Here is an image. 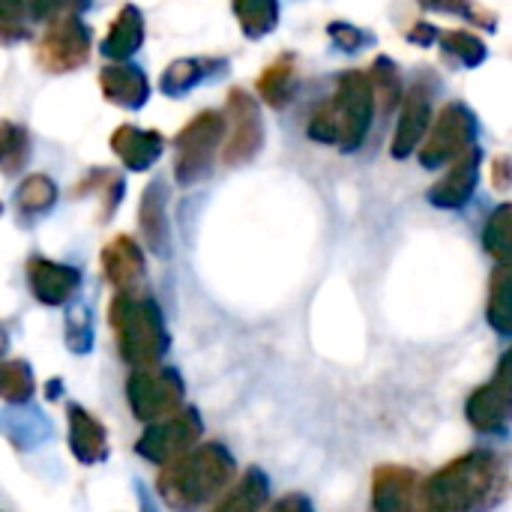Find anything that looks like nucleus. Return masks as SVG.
I'll return each instance as SVG.
<instances>
[{"instance_id": "1", "label": "nucleus", "mask_w": 512, "mask_h": 512, "mask_svg": "<svg viewBox=\"0 0 512 512\" xmlns=\"http://www.w3.org/2000/svg\"><path fill=\"white\" fill-rule=\"evenodd\" d=\"M507 471L498 453L474 450L438 474L420 489L423 512H486L504 498Z\"/></svg>"}, {"instance_id": "2", "label": "nucleus", "mask_w": 512, "mask_h": 512, "mask_svg": "<svg viewBox=\"0 0 512 512\" xmlns=\"http://www.w3.org/2000/svg\"><path fill=\"white\" fill-rule=\"evenodd\" d=\"M237 474L234 456L222 444H201L168 462L159 474V495L177 512H195L222 495Z\"/></svg>"}, {"instance_id": "3", "label": "nucleus", "mask_w": 512, "mask_h": 512, "mask_svg": "<svg viewBox=\"0 0 512 512\" xmlns=\"http://www.w3.org/2000/svg\"><path fill=\"white\" fill-rule=\"evenodd\" d=\"M108 318H111V327L117 336L120 357L132 369L159 366L171 339H168V327L159 312V303L153 297H138L132 291H120L111 300Z\"/></svg>"}, {"instance_id": "4", "label": "nucleus", "mask_w": 512, "mask_h": 512, "mask_svg": "<svg viewBox=\"0 0 512 512\" xmlns=\"http://www.w3.org/2000/svg\"><path fill=\"white\" fill-rule=\"evenodd\" d=\"M333 117H336V132H339V147L342 150H357L369 132L372 114H375V96H372V84L366 78V72L351 69L339 75L336 93L330 99Z\"/></svg>"}, {"instance_id": "5", "label": "nucleus", "mask_w": 512, "mask_h": 512, "mask_svg": "<svg viewBox=\"0 0 512 512\" xmlns=\"http://www.w3.org/2000/svg\"><path fill=\"white\" fill-rule=\"evenodd\" d=\"M183 378L177 369L168 366H150V369H135L126 381V402L132 414L141 423H156L183 405Z\"/></svg>"}, {"instance_id": "6", "label": "nucleus", "mask_w": 512, "mask_h": 512, "mask_svg": "<svg viewBox=\"0 0 512 512\" xmlns=\"http://www.w3.org/2000/svg\"><path fill=\"white\" fill-rule=\"evenodd\" d=\"M222 135H225V120L219 111H204L189 126H183V132L174 141V147H177V156H174L177 183L192 186L210 171L213 156L222 144Z\"/></svg>"}, {"instance_id": "7", "label": "nucleus", "mask_w": 512, "mask_h": 512, "mask_svg": "<svg viewBox=\"0 0 512 512\" xmlns=\"http://www.w3.org/2000/svg\"><path fill=\"white\" fill-rule=\"evenodd\" d=\"M204 435L201 414L195 408H180L156 423H147V432L138 441V456L153 465H168L186 450H192Z\"/></svg>"}, {"instance_id": "8", "label": "nucleus", "mask_w": 512, "mask_h": 512, "mask_svg": "<svg viewBox=\"0 0 512 512\" xmlns=\"http://www.w3.org/2000/svg\"><path fill=\"white\" fill-rule=\"evenodd\" d=\"M474 141H477V117H474V111L465 102H450L435 117L432 135L420 150V162L426 168H444L456 156H462L468 147H474Z\"/></svg>"}, {"instance_id": "9", "label": "nucleus", "mask_w": 512, "mask_h": 512, "mask_svg": "<svg viewBox=\"0 0 512 512\" xmlns=\"http://www.w3.org/2000/svg\"><path fill=\"white\" fill-rule=\"evenodd\" d=\"M222 120H225V135H222L225 165H243L255 159L264 144V120L258 102L246 90H231Z\"/></svg>"}, {"instance_id": "10", "label": "nucleus", "mask_w": 512, "mask_h": 512, "mask_svg": "<svg viewBox=\"0 0 512 512\" xmlns=\"http://www.w3.org/2000/svg\"><path fill=\"white\" fill-rule=\"evenodd\" d=\"M90 51V30L81 24L75 12L54 18L48 33L39 42L36 60L48 72H72L87 60Z\"/></svg>"}, {"instance_id": "11", "label": "nucleus", "mask_w": 512, "mask_h": 512, "mask_svg": "<svg viewBox=\"0 0 512 512\" xmlns=\"http://www.w3.org/2000/svg\"><path fill=\"white\" fill-rule=\"evenodd\" d=\"M510 402H512V387H510V354L501 360L498 366V375L495 381L477 387L465 405V414L471 420V426L477 432H486V435H498V432H507V423H510Z\"/></svg>"}, {"instance_id": "12", "label": "nucleus", "mask_w": 512, "mask_h": 512, "mask_svg": "<svg viewBox=\"0 0 512 512\" xmlns=\"http://www.w3.org/2000/svg\"><path fill=\"white\" fill-rule=\"evenodd\" d=\"M480 147H468L462 156H456L450 162V171L432 186L429 192V201L435 207H444V210H459L471 201L477 183H480Z\"/></svg>"}, {"instance_id": "13", "label": "nucleus", "mask_w": 512, "mask_h": 512, "mask_svg": "<svg viewBox=\"0 0 512 512\" xmlns=\"http://www.w3.org/2000/svg\"><path fill=\"white\" fill-rule=\"evenodd\" d=\"M429 123H432V90L426 84H414L402 96V117H399L390 153L396 159H408L417 150V144L423 141Z\"/></svg>"}, {"instance_id": "14", "label": "nucleus", "mask_w": 512, "mask_h": 512, "mask_svg": "<svg viewBox=\"0 0 512 512\" xmlns=\"http://www.w3.org/2000/svg\"><path fill=\"white\" fill-rule=\"evenodd\" d=\"M27 282L39 303L45 306H63L81 285V270L69 264H57L48 258H30L27 264Z\"/></svg>"}, {"instance_id": "15", "label": "nucleus", "mask_w": 512, "mask_h": 512, "mask_svg": "<svg viewBox=\"0 0 512 512\" xmlns=\"http://www.w3.org/2000/svg\"><path fill=\"white\" fill-rule=\"evenodd\" d=\"M417 474L408 468H378L372 480V512H414Z\"/></svg>"}, {"instance_id": "16", "label": "nucleus", "mask_w": 512, "mask_h": 512, "mask_svg": "<svg viewBox=\"0 0 512 512\" xmlns=\"http://www.w3.org/2000/svg\"><path fill=\"white\" fill-rule=\"evenodd\" d=\"M144 270V255L132 237L120 234L102 249V273L117 291H135V285L144 279Z\"/></svg>"}, {"instance_id": "17", "label": "nucleus", "mask_w": 512, "mask_h": 512, "mask_svg": "<svg viewBox=\"0 0 512 512\" xmlns=\"http://www.w3.org/2000/svg\"><path fill=\"white\" fill-rule=\"evenodd\" d=\"M69 417V447L72 456L84 465H99L108 456V435L102 429V423L87 414L81 405H69L66 411Z\"/></svg>"}, {"instance_id": "18", "label": "nucleus", "mask_w": 512, "mask_h": 512, "mask_svg": "<svg viewBox=\"0 0 512 512\" xmlns=\"http://www.w3.org/2000/svg\"><path fill=\"white\" fill-rule=\"evenodd\" d=\"M99 87H102L105 99L120 105V108H141L147 102V96H150L147 75L132 63L105 66L102 75H99Z\"/></svg>"}, {"instance_id": "19", "label": "nucleus", "mask_w": 512, "mask_h": 512, "mask_svg": "<svg viewBox=\"0 0 512 512\" xmlns=\"http://www.w3.org/2000/svg\"><path fill=\"white\" fill-rule=\"evenodd\" d=\"M111 147L129 171H147L162 156V135L144 132L138 126H120L111 135Z\"/></svg>"}, {"instance_id": "20", "label": "nucleus", "mask_w": 512, "mask_h": 512, "mask_svg": "<svg viewBox=\"0 0 512 512\" xmlns=\"http://www.w3.org/2000/svg\"><path fill=\"white\" fill-rule=\"evenodd\" d=\"M144 42V15L138 6H123L102 42V54L111 60H129Z\"/></svg>"}, {"instance_id": "21", "label": "nucleus", "mask_w": 512, "mask_h": 512, "mask_svg": "<svg viewBox=\"0 0 512 512\" xmlns=\"http://www.w3.org/2000/svg\"><path fill=\"white\" fill-rule=\"evenodd\" d=\"M270 501V480L261 468H249L243 480L216 504L213 512H264Z\"/></svg>"}, {"instance_id": "22", "label": "nucleus", "mask_w": 512, "mask_h": 512, "mask_svg": "<svg viewBox=\"0 0 512 512\" xmlns=\"http://www.w3.org/2000/svg\"><path fill=\"white\" fill-rule=\"evenodd\" d=\"M141 231H144V237H147V243L153 246L156 255H168L171 228H168V216H165V189H162V183H150L144 198H141Z\"/></svg>"}, {"instance_id": "23", "label": "nucleus", "mask_w": 512, "mask_h": 512, "mask_svg": "<svg viewBox=\"0 0 512 512\" xmlns=\"http://www.w3.org/2000/svg\"><path fill=\"white\" fill-rule=\"evenodd\" d=\"M213 69H222L219 60H198V57H186V60H177L165 69L162 81H159V90L168 93V96H180L192 87H198Z\"/></svg>"}, {"instance_id": "24", "label": "nucleus", "mask_w": 512, "mask_h": 512, "mask_svg": "<svg viewBox=\"0 0 512 512\" xmlns=\"http://www.w3.org/2000/svg\"><path fill=\"white\" fill-rule=\"evenodd\" d=\"M237 21L249 39L267 36L279 21V0H234Z\"/></svg>"}, {"instance_id": "25", "label": "nucleus", "mask_w": 512, "mask_h": 512, "mask_svg": "<svg viewBox=\"0 0 512 512\" xmlns=\"http://www.w3.org/2000/svg\"><path fill=\"white\" fill-rule=\"evenodd\" d=\"M489 324L501 333H512V270L510 264H501L495 279H492V294H489Z\"/></svg>"}, {"instance_id": "26", "label": "nucleus", "mask_w": 512, "mask_h": 512, "mask_svg": "<svg viewBox=\"0 0 512 512\" xmlns=\"http://www.w3.org/2000/svg\"><path fill=\"white\" fill-rule=\"evenodd\" d=\"M30 162V135L24 126L0 120V171L18 174Z\"/></svg>"}, {"instance_id": "27", "label": "nucleus", "mask_w": 512, "mask_h": 512, "mask_svg": "<svg viewBox=\"0 0 512 512\" xmlns=\"http://www.w3.org/2000/svg\"><path fill=\"white\" fill-rule=\"evenodd\" d=\"M369 84H372V96L381 108V114H390L399 102H402V84L396 75V66L387 57H378L372 63V69L366 72Z\"/></svg>"}, {"instance_id": "28", "label": "nucleus", "mask_w": 512, "mask_h": 512, "mask_svg": "<svg viewBox=\"0 0 512 512\" xmlns=\"http://www.w3.org/2000/svg\"><path fill=\"white\" fill-rule=\"evenodd\" d=\"M36 390L33 369L24 360H6L0 363V399L9 405H24Z\"/></svg>"}, {"instance_id": "29", "label": "nucleus", "mask_w": 512, "mask_h": 512, "mask_svg": "<svg viewBox=\"0 0 512 512\" xmlns=\"http://www.w3.org/2000/svg\"><path fill=\"white\" fill-rule=\"evenodd\" d=\"M258 93L273 108H282L291 99V93H294V60L291 57H279L273 66H267L261 81H258Z\"/></svg>"}, {"instance_id": "30", "label": "nucleus", "mask_w": 512, "mask_h": 512, "mask_svg": "<svg viewBox=\"0 0 512 512\" xmlns=\"http://www.w3.org/2000/svg\"><path fill=\"white\" fill-rule=\"evenodd\" d=\"M57 204V186L45 174H33L21 183L18 189V210L24 216H39L48 213Z\"/></svg>"}, {"instance_id": "31", "label": "nucleus", "mask_w": 512, "mask_h": 512, "mask_svg": "<svg viewBox=\"0 0 512 512\" xmlns=\"http://www.w3.org/2000/svg\"><path fill=\"white\" fill-rule=\"evenodd\" d=\"M510 219H512V207L504 204L495 210V216L489 219L486 225V234H483V243H486V252L495 255L498 264H510V252H512V231H510Z\"/></svg>"}, {"instance_id": "32", "label": "nucleus", "mask_w": 512, "mask_h": 512, "mask_svg": "<svg viewBox=\"0 0 512 512\" xmlns=\"http://www.w3.org/2000/svg\"><path fill=\"white\" fill-rule=\"evenodd\" d=\"M438 42L447 54H453L456 60H462L465 66H480L486 60V45L483 39H477L474 33L468 30H447V33H438Z\"/></svg>"}, {"instance_id": "33", "label": "nucleus", "mask_w": 512, "mask_h": 512, "mask_svg": "<svg viewBox=\"0 0 512 512\" xmlns=\"http://www.w3.org/2000/svg\"><path fill=\"white\" fill-rule=\"evenodd\" d=\"M27 15L21 0H0V42H18L27 36Z\"/></svg>"}, {"instance_id": "34", "label": "nucleus", "mask_w": 512, "mask_h": 512, "mask_svg": "<svg viewBox=\"0 0 512 512\" xmlns=\"http://www.w3.org/2000/svg\"><path fill=\"white\" fill-rule=\"evenodd\" d=\"M66 342L75 354L90 351L93 345V327H90V315L87 309H72L66 318Z\"/></svg>"}, {"instance_id": "35", "label": "nucleus", "mask_w": 512, "mask_h": 512, "mask_svg": "<svg viewBox=\"0 0 512 512\" xmlns=\"http://www.w3.org/2000/svg\"><path fill=\"white\" fill-rule=\"evenodd\" d=\"M309 138H312V141H318V144H336V141H339L336 117H333L330 99H327V102H321V105L312 111V120H309Z\"/></svg>"}, {"instance_id": "36", "label": "nucleus", "mask_w": 512, "mask_h": 512, "mask_svg": "<svg viewBox=\"0 0 512 512\" xmlns=\"http://www.w3.org/2000/svg\"><path fill=\"white\" fill-rule=\"evenodd\" d=\"M423 6L429 9H441V12H456V15H465L468 21L480 24V27H495V15L477 9L471 0H420Z\"/></svg>"}, {"instance_id": "37", "label": "nucleus", "mask_w": 512, "mask_h": 512, "mask_svg": "<svg viewBox=\"0 0 512 512\" xmlns=\"http://www.w3.org/2000/svg\"><path fill=\"white\" fill-rule=\"evenodd\" d=\"M330 39H333L342 51H360L366 42H372L369 33H363V30L354 27V24H342V21L330 24Z\"/></svg>"}, {"instance_id": "38", "label": "nucleus", "mask_w": 512, "mask_h": 512, "mask_svg": "<svg viewBox=\"0 0 512 512\" xmlns=\"http://www.w3.org/2000/svg\"><path fill=\"white\" fill-rule=\"evenodd\" d=\"M21 6H24V15L30 21H45V18L57 15L63 0H21Z\"/></svg>"}, {"instance_id": "39", "label": "nucleus", "mask_w": 512, "mask_h": 512, "mask_svg": "<svg viewBox=\"0 0 512 512\" xmlns=\"http://www.w3.org/2000/svg\"><path fill=\"white\" fill-rule=\"evenodd\" d=\"M270 512H315V510H312L309 498H303V495H285V498H279V501L273 504V510Z\"/></svg>"}, {"instance_id": "40", "label": "nucleus", "mask_w": 512, "mask_h": 512, "mask_svg": "<svg viewBox=\"0 0 512 512\" xmlns=\"http://www.w3.org/2000/svg\"><path fill=\"white\" fill-rule=\"evenodd\" d=\"M408 39L417 42V45H432V42L438 39V30H435L429 21H417V24L411 27V33H408Z\"/></svg>"}, {"instance_id": "41", "label": "nucleus", "mask_w": 512, "mask_h": 512, "mask_svg": "<svg viewBox=\"0 0 512 512\" xmlns=\"http://www.w3.org/2000/svg\"><path fill=\"white\" fill-rule=\"evenodd\" d=\"M507 174H510V162L507 159H498L495 162V186L498 189H507L510 186V177Z\"/></svg>"}, {"instance_id": "42", "label": "nucleus", "mask_w": 512, "mask_h": 512, "mask_svg": "<svg viewBox=\"0 0 512 512\" xmlns=\"http://www.w3.org/2000/svg\"><path fill=\"white\" fill-rule=\"evenodd\" d=\"M87 3H90V0H63V6H69L72 12H81V9H84Z\"/></svg>"}, {"instance_id": "43", "label": "nucleus", "mask_w": 512, "mask_h": 512, "mask_svg": "<svg viewBox=\"0 0 512 512\" xmlns=\"http://www.w3.org/2000/svg\"><path fill=\"white\" fill-rule=\"evenodd\" d=\"M6 345H9V339H6V330L0 327V354L6 351Z\"/></svg>"}, {"instance_id": "44", "label": "nucleus", "mask_w": 512, "mask_h": 512, "mask_svg": "<svg viewBox=\"0 0 512 512\" xmlns=\"http://www.w3.org/2000/svg\"><path fill=\"white\" fill-rule=\"evenodd\" d=\"M0 210H3V207H0Z\"/></svg>"}]
</instances>
